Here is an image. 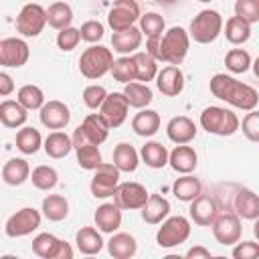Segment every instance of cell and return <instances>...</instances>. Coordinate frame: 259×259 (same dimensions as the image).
I'll list each match as a JSON object with an SVG mask.
<instances>
[{
	"label": "cell",
	"instance_id": "obj_7",
	"mask_svg": "<svg viewBox=\"0 0 259 259\" xmlns=\"http://www.w3.org/2000/svg\"><path fill=\"white\" fill-rule=\"evenodd\" d=\"M190 237V221L186 217H166L156 233V243L164 249L178 247Z\"/></svg>",
	"mask_w": 259,
	"mask_h": 259
},
{
	"label": "cell",
	"instance_id": "obj_9",
	"mask_svg": "<svg viewBox=\"0 0 259 259\" xmlns=\"http://www.w3.org/2000/svg\"><path fill=\"white\" fill-rule=\"evenodd\" d=\"M32 253L42 259H71L73 247L51 233H40L32 239Z\"/></svg>",
	"mask_w": 259,
	"mask_h": 259
},
{
	"label": "cell",
	"instance_id": "obj_8",
	"mask_svg": "<svg viewBox=\"0 0 259 259\" xmlns=\"http://www.w3.org/2000/svg\"><path fill=\"white\" fill-rule=\"evenodd\" d=\"M45 24H47V10L36 2L24 4L16 16V30L28 38L38 36L42 32Z\"/></svg>",
	"mask_w": 259,
	"mask_h": 259
},
{
	"label": "cell",
	"instance_id": "obj_37",
	"mask_svg": "<svg viewBox=\"0 0 259 259\" xmlns=\"http://www.w3.org/2000/svg\"><path fill=\"white\" fill-rule=\"evenodd\" d=\"M73 22V8L67 2H53L47 8V24L55 30H61L65 26H71Z\"/></svg>",
	"mask_w": 259,
	"mask_h": 259
},
{
	"label": "cell",
	"instance_id": "obj_6",
	"mask_svg": "<svg viewBox=\"0 0 259 259\" xmlns=\"http://www.w3.org/2000/svg\"><path fill=\"white\" fill-rule=\"evenodd\" d=\"M109 125L105 123V119L99 115V113H89L83 123L73 132L71 136V144L73 148H79V146H85V144H103L109 136Z\"/></svg>",
	"mask_w": 259,
	"mask_h": 259
},
{
	"label": "cell",
	"instance_id": "obj_44",
	"mask_svg": "<svg viewBox=\"0 0 259 259\" xmlns=\"http://www.w3.org/2000/svg\"><path fill=\"white\" fill-rule=\"evenodd\" d=\"M111 75L115 81L119 83H130V81H136V63H134V57H119L117 61H113L111 65Z\"/></svg>",
	"mask_w": 259,
	"mask_h": 259
},
{
	"label": "cell",
	"instance_id": "obj_41",
	"mask_svg": "<svg viewBox=\"0 0 259 259\" xmlns=\"http://www.w3.org/2000/svg\"><path fill=\"white\" fill-rule=\"evenodd\" d=\"M16 101H18L24 109H28V111H30V109H40L42 103H45V93H42V89H40L38 85L28 83V85H22V87L18 89Z\"/></svg>",
	"mask_w": 259,
	"mask_h": 259
},
{
	"label": "cell",
	"instance_id": "obj_51",
	"mask_svg": "<svg viewBox=\"0 0 259 259\" xmlns=\"http://www.w3.org/2000/svg\"><path fill=\"white\" fill-rule=\"evenodd\" d=\"M243 136L253 144L259 142V113L255 109H251L243 117Z\"/></svg>",
	"mask_w": 259,
	"mask_h": 259
},
{
	"label": "cell",
	"instance_id": "obj_35",
	"mask_svg": "<svg viewBox=\"0 0 259 259\" xmlns=\"http://www.w3.org/2000/svg\"><path fill=\"white\" fill-rule=\"evenodd\" d=\"M140 158L144 160L146 166L158 170V168H164L168 164V150L160 142H146L140 150Z\"/></svg>",
	"mask_w": 259,
	"mask_h": 259
},
{
	"label": "cell",
	"instance_id": "obj_26",
	"mask_svg": "<svg viewBox=\"0 0 259 259\" xmlns=\"http://www.w3.org/2000/svg\"><path fill=\"white\" fill-rule=\"evenodd\" d=\"M142 38H144L142 30L134 24L125 30L113 32L111 34V47H113V51H117L121 55H130V53H136V49H140Z\"/></svg>",
	"mask_w": 259,
	"mask_h": 259
},
{
	"label": "cell",
	"instance_id": "obj_25",
	"mask_svg": "<svg viewBox=\"0 0 259 259\" xmlns=\"http://www.w3.org/2000/svg\"><path fill=\"white\" fill-rule=\"evenodd\" d=\"M28 119V109H24L16 99H4L0 103V123L4 127H22Z\"/></svg>",
	"mask_w": 259,
	"mask_h": 259
},
{
	"label": "cell",
	"instance_id": "obj_27",
	"mask_svg": "<svg viewBox=\"0 0 259 259\" xmlns=\"http://www.w3.org/2000/svg\"><path fill=\"white\" fill-rule=\"evenodd\" d=\"M138 251V243L130 233H111L107 241V253L113 259H130Z\"/></svg>",
	"mask_w": 259,
	"mask_h": 259
},
{
	"label": "cell",
	"instance_id": "obj_5",
	"mask_svg": "<svg viewBox=\"0 0 259 259\" xmlns=\"http://www.w3.org/2000/svg\"><path fill=\"white\" fill-rule=\"evenodd\" d=\"M221 32H223V16L210 8L200 10L190 20V26H188V36L200 45H208V42L217 40V36Z\"/></svg>",
	"mask_w": 259,
	"mask_h": 259
},
{
	"label": "cell",
	"instance_id": "obj_38",
	"mask_svg": "<svg viewBox=\"0 0 259 259\" xmlns=\"http://www.w3.org/2000/svg\"><path fill=\"white\" fill-rule=\"evenodd\" d=\"M223 34L231 45H243L251 38V24H247L237 16H231L227 24H223Z\"/></svg>",
	"mask_w": 259,
	"mask_h": 259
},
{
	"label": "cell",
	"instance_id": "obj_2",
	"mask_svg": "<svg viewBox=\"0 0 259 259\" xmlns=\"http://www.w3.org/2000/svg\"><path fill=\"white\" fill-rule=\"evenodd\" d=\"M190 47V36L188 30L182 26H172L166 32H162L160 42H158V61L168 63V65H182V61L188 55Z\"/></svg>",
	"mask_w": 259,
	"mask_h": 259
},
{
	"label": "cell",
	"instance_id": "obj_49",
	"mask_svg": "<svg viewBox=\"0 0 259 259\" xmlns=\"http://www.w3.org/2000/svg\"><path fill=\"white\" fill-rule=\"evenodd\" d=\"M103 32H105V28H103V24H101L99 20H87V22H83L81 28H79L81 40L91 42V45H95L97 40H101V38H103Z\"/></svg>",
	"mask_w": 259,
	"mask_h": 259
},
{
	"label": "cell",
	"instance_id": "obj_47",
	"mask_svg": "<svg viewBox=\"0 0 259 259\" xmlns=\"http://www.w3.org/2000/svg\"><path fill=\"white\" fill-rule=\"evenodd\" d=\"M235 16L253 26L259 22V0H235Z\"/></svg>",
	"mask_w": 259,
	"mask_h": 259
},
{
	"label": "cell",
	"instance_id": "obj_3",
	"mask_svg": "<svg viewBox=\"0 0 259 259\" xmlns=\"http://www.w3.org/2000/svg\"><path fill=\"white\" fill-rule=\"evenodd\" d=\"M111 65H113V53L103 45H91L79 57V71L85 79L91 81L109 73Z\"/></svg>",
	"mask_w": 259,
	"mask_h": 259
},
{
	"label": "cell",
	"instance_id": "obj_23",
	"mask_svg": "<svg viewBox=\"0 0 259 259\" xmlns=\"http://www.w3.org/2000/svg\"><path fill=\"white\" fill-rule=\"evenodd\" d=\"M93 219L101 233L111 235L121 227V208H117L113 202H103L101 206H97Z\"/></svg>",
	"mask_w": 259,
	"mask_h": 259
},
{
	"label": "cell",
	"instance_id": "obj_40",
	"mask_svg": "<svg viewBox=\"0 0 259 259\" xmlns=\"http://www.w3.org/2000/svg\"><path fill=\"white\" fill-rule=\"evenodd\" d=\"M134 63H136V81L140 83H148L156 79L158 73V61L154 57H150L146 51L144 53H134Z\"/></svg>",
	"mask_w": 259,
	"mask_h": 259
},
{
	"label": "cell",
	"instance_id": "obj_15",
	"mask_svg": "<svg viewBox=\"0 0 259 259\" xmlns=\"http://www.w3.org/2000/svg\"><path fill=\"white\" fill-rule=\"evenodd\" d=\"M30 57V49L26 45V40L16 38V36H8L0 40V65L2 67H22L26 65Z\"/></svg>",
	"mask_w": 259,
	"mask_h": 259
},
{
	"label": "cell",
	"instance_id": "obj_13",
	"mask_svg": "<svg viewBox=\"0 0 259 259\" xmlns=\"http://www.w3.org/2000/svg\"><path fill=\"white\" fill-rule=\"evenodd\" d=\"M117 184H119V170L113 164L101 162L93 170V178L89 182V188H91V194L95 198H107L113 194Z\"/></svg>",
	"mask_w": 259,
	"mask_h": 259
},
{
	"label": "cell",
	"instance_id": "obj_20",
	"mask_svg": "<svg viewBox=\"0 0 259 259\" xmlns=\"http://www.w3.org/2000/svg\"><path fill=\"white\" fill-rule=\"evenodd\" d=\"M168 164L172 166L174 172L190 174L198 164V154L188 144H176V148L168 152Z\"/></svg>",
	"mask_w": 259,
	"mask_h": 259
},
{
	"label": "cell",
	"instance_id": "obj_56",
	"mask_svg": "<svg viewBox=\"0 0 259 259\" xmlns=\"http://www.w3.org/2000/svg\"><path fill=\"white\" fill-rule=\"evenodd\" d=\"M198 2H210V0H198Z\"/></svg>",
	"mask_w": 259,
	"mask_h": 259
},
{
	"label": "cell",
	"instance_id": "obj_34",
	"mask_svg": "<svg viewBox=\"0 0 259 259\" xmlns=\"http://www.w3.org/2000/svg\"><path fill=\"white\" fill-rule=\"evenodd\" d=\"M172 192H174V196H176L178 200L190 202L192 198H196V196L202 192V184H200L198 178H194V176H190V174H184V176H180V178L174 180Z\"/></svg>",
	"mask_w": 259,
	"mask_h": 259
},
{
	"label": "cell",
	"instance_id": "obj_46",
	"mask_svg": "<svg viewBox=\"0 0 259 259\" xmlns=\"http://www.w3.org/2000/svg\"><path fill=\"white\" fill-rule=\"evenodd\" d=\"M225 65L231 73H245L251 67V55L245 49H231L225 55Z\"/></svg>",
	"mask_w": 259,
	"mask_h": 259
},
{
	"label": "cell",
	"instance_id": "obj_45",
	"mask_svg": "<svg viewBox=\"0 0 259 259\" xmlns=\"http://www.w3.org/2000/svg\"><path fill=\"white\" fill-rule=\"evenodd\" d=\"M164 28H166V22L158 12L140 14V30H142V34H146V38L160 36L164 32Z\"/></svg>",
	"mask_w": 259,
	"mask_h": 259
},
{
	"label": "cell",
	"instance_id": "obj_18",
	"mask_svg": "<svg viewBox=\"0 0 259 259\" xmlns=\"http://www.w3.org/2000/svg\"><path fill=\"white\" fill-rule=\"evenodd\" d=\"M40 123L49 130H63L69 125L71 121V111L69 107L59 101V99H51V101H45L42 107H40Z\"/></svg>",
	"mask_w": 259,
	"mask_h": 259
},
{
	"label": "cell",
	"instance_id": "obj_28",
	"mask_svg": "<svg viewBox=\"0 0 259 259\" xmlns=\"http://www.w3.org/2000/svg\"><path fill=\"white\" fill-rule=\"evenodd\" d=\"M30 178V166L24 158H10L2 166V180L8 186H20Z\"/></svg>",
	"mask_w": 259,
	"mask_h": 259
},
{
	"label": "cell",
	"instance_id": "obj_1",
	"mask_svg": "<svg viewBox=\"0 0 259 259\" xmlns=\"http://www.w3.org/2000/svg\"><path fill=\"white\" fill-rule=\"evenodd\" d=\"M208 87L214 97H219L221 101H225L237 109H243V111H251L259 103V93L255 87H251L227 73L212 75Z\"/></svg>",
	"mask_w": 259,
	"mask_h": 259
},
{
	"label": "cell",
	"instance_id": "obj_39",
	"mask_svg": "<svg viewBox=\"0 0 259 259\" xmlns=\"http://www.w3.org/2000/svg\"><path fill=\"white\" fill-rule=\"evenodd\" d=\"M16 148L22 154H26V156L28 154H36L42 148V136H40V132L34 130V127H28V125L20 127L16 132Z\"/></svg>",
	"mask_w": 259,
	"mask_h": 259
},
{
	"label": "cell",
	"instance_id": "obj_36",
	"mask_svg": "<svg viewBox=\"0 0 259 259\" xmlns=\"http://www.w3.org/2000/svg\"><path fill=\"white\" fill-rule=\"evenodd\" d=\"M42 214L45 219L59 223L63 219H67L69 214V200L63 194H49L42 198Z\"/></svg>",
	"mask_w": 259,
	"mask_h": 259
},
{
	"label": "cell",
	"instance_id": "obj_14",
	"mask_svg": "<svg viewBox=\"0 0 259 259\" xmlns=\"http://www.w3.org/2000/svg\"><path fill=\"white\" fill-rule=\"evenodd\" d=\"M212 227V235L217 239V243L221 245H235L241 239L243 227H241V219L235 212H219L217 219L210 223Z\"/></svg>",
	"mask_w": 259,
	"mask_h": 259
},
{
	"label": "cell",
	"instance_id": "obj_12",
	"mask_svg": "<svg viewBox=\"0 0 259 259\" xmlns=\"http://www.w3.org/2000/svg\"><path fill=\"white\" fill-rule=\"evenodd\" d=\"M140 20V4L136 0H115L107 12V24L113 32L125 30Z\"/></svg>",
	"mask_w": 259,
	"mask_h": 259
},
{
	"label": "cell",
	"instance_id": "obj_21",
	"mask_svg": "<svg viewBox=\"0 0 259 259\" xmlns=\"http://www.w3.org/2000/svg\"><path fill=\"white\" fill-rule=\"evenodd\" d=\"M166 134L174 144H190L196 138V123L186 115H176L168 121Z\"/></svg>",
	"mask_w": 259,
	"mask_h": 259
},
{
	"label": "cell",
	"instance_id": "obj_30",
	"mask_svg": "<svg viewBox=\"0 0 259 259\" xmlns=\"http://www.w3.org/2000/svg\"><path fill=\"white\" fill-rule=\"evenodd\" d=\"M132 130L142 136V138H150L160 130V113L154 109H140L134 119H132Z\"/></svg>",
	"mask_w": 259,
	"mask_h": 259
},
{
	"label": "cell",
	"instance_id": "obj_19",
	"mask_svg": "<svg viewBox=\"0 0 259 259\" xmlns=\"http://www.w3.org/2000/svg\"><path fill=\"white\" fill-rule=\"evenodd\" d=\"M188 214L194 221V225H198V227H210V223L219 214V204H217V200L212 196L200 192L196 198L190 200Z\"/></svg>",
	"mask_w": 259,
	"mask_h": 259
},
{
	"label": "cell",
	"instance_id": "obj_4",
	"mask_svg": "<svg viewBox=\"0 0 259 259\" xmlns=\"http://www.w3.org/2000/svg\"><path fill=\"white\" fill-rule=\"evenodd\" d=\"M200 125L204 132L214 134V136H233L239 130V117L227 109V107H219V105H210L204 107L200 113Z\"/></svg>",
	"mask_w": 259,
	"mask_h": 259
},
{
	"label": "cell",
	"instance_id": "obj_31",
	"mask_svg": "<svg viewBox=\"0 0 259 259\" xmlns=\"http://www.w3.org/2000/svg\"><path fill=\"white\" fill-rule=\"evenodd\" d=\"M42 148H45V152H47V156H49V158H55V160L65 158V156L73 150L71 136H67V134H65V132H61V130L51 132V134L45 138Z\"/></svg>",
	"mask_w": 259,
	"mask_h": 259
},
{
	"label": "cell",
	"instance_id": "obj_29",
	"mask_svg": "<svg viewBox=\"0 0 259 259\" xmlns=\"http://www.w3.org/2000/svg\"><path fill=\"white\" fill-rule=\"evenodd\" d=\"M123 97L127 101L130 107H136V109H144L152 103L154 95H152V89L148 87V83H138V81H130L125 83L123 87Z\"/></svg>",
	"mask_w": 259,
	"mask_h": 259
},
{
	"label": "cell",
	"instance_id": "obj_24",
	"mask_svg": "<svg viewBox=\"0 0 259 259\" xmlns=\"http://www.w3.org/2000/svg\"><path fill=\"white\" fill-rule=\"evenodd\" d=\"M140 210H142V219L148 225H160L170 212V202L162 194H148V200Z\"/></svg>",
	"mask_w": 259,
	"mask_h": 259
},
{
	"label": "cell",
	"instance_id": "obj_17",
	"mask_svg": "<svg viewBox=\"0 0 259 259\" xmlns=\"http://www.w3.org/2000/svg\"><path fill=\"white\" fill-rule=\"evenodd\" d=\"M156 87L166 97H176L184 91V73L178 65H166L156 73Z\"/></svg>",
	"mask_w": 259,
	"mask_h": 259
},
{
	"label": "cell",
	"instance_id": "obj_16",
	"mask_svg": "<svg viewBox=\"0 0 259 259\" xmlns=\"http://www.w3.org/2000/svg\"><path fill=\"white\" fill-rule=\"evenodd\" d=\"M127 111H130V105H127L123 93H117V91L107 93L103 103L99 105V115L105 119V123L109 127H119L125 121Z\"/></svg>",
	"mask_w": 259,
	"mask_h": 259
},
{
	"label": "cell",
	"instance_id": "obj_11",
	"mask_svg": "<svg viewBox=\"0 0 259 259\" xmlns=\"http://www.w3.org/2000/svg\"><path fill=\"white\" fill-rule=\"evenodd\" d=\"M40 219H42V217H40V212H38L36 208L24 206V208L16 210V212L6 221L4 231H6V235L12 237V239H16V237H26V235H30L32 231H36V229L40 227Z\"/></svg>",
	"mask_w": 259,
	"mask_h": 259
},
{
	"label": "cell",
	"instance_id": "obj_43",
	"mask_svg": "<svg viewBox=\"0 0 259 259\" xmlns=\"http://www.w3.org/2000/svg\"><path fill=\"white\" fill-rule=\"evenodd\" d=\"M73 150L77 152V164L83 170H95L103 162L97 144H85V146H79V148H73Z\"/></svg>",
	"mask_w": 259,
	"mask_h": 259
},
{
	"label": "cell",
	"instance_id": "obj_55",
	"mask_svg": "<svg viewBox=\"0 0 259 259\" xmlns=\"http://www.w3.org/2000/svg\"><path fill=\"white\" fill-rule=\"evenodd\" d=\"M158 4H162V6H172V4H176L178 0H156Z\"/></svg>",
	"mask_w": 259,
	"mask_h": 259
},
{
	"label": "cell",
	"instance_id": "obj_54",
	"mask_svg": "<svg viewBox=\"0 0 259 259\" xmlns=\"http://www.w3.org/2000/svg\"><path fill=\"white\" fill-rule=\"evenodd\" d=\"M186 257L188 259H208L210 257V251L206 247H202V245H194V247H190L186 251Z\"/></svg>",
	"mask_w": 259,
	"mask_h": 259
},
{
	"label": "cell",
	"instance_id": "obj_33",
	"mask_svg": "<svg viewBox=\"0 0 259 259\" xmlns=\"http://www.w3.org/2000/svg\"><path fill=\"white\" fill-rule=\"evenodd\" d=\"M119 172H134L140 164V154L136 152V148L127 142H121L115 146L113 150V162H111Z\"/></svg>",
	"mask_w": 259,
	"mask_h": 259
},
{
	"label": "cell",
	"instance_id": "obj_22",
	"mask_svg": "<svg viewBox=\"0 0 259 259\" xmlns=\"http://www.w3.org/2000/svg\"><path fill=\"white\" fill-rule=\"evenodd\" d=\"M235 214L245 221H255L259 217V198L253 190L249 188H239L235 198H233Z\"/></svg>",
	"mask_w": 259,
	"mask_h": 259
},
{
	"label": "cell",
	"instance_id": "obj_50",
	"mask_svg": "<svg viewBox=\"0 0 259 259\" xmlns=\"http://www.w3.org/2000/svg\"><path fill=\"white\" fill-rule=\"evenodd\" d=\"M107 91L103 85H87L83 89V103L89 107V109H99V105L103 103Z\"/></svg>",
	"mask_w": 259,
	"mask_h": 259
},
{
	"label": "cell",
	"instance_id": "obj_52",
	"mask_svg": "<svg viewBox=\"0 0 259 259\" xmlns=\"http://www.w3.org/2000/svg\"><path fill=\"white\" fill-rule=\"evenodd\" d=\"M259 255V245L255 241H243L235 243L233 247V257L235 259H255Z\"/></svg>",
	"mask_w": 259,
	"mask_h": 259
},
{
	"label": "cell",
	"instance_id": "obj_32",
	"mask_svg": "<svg viewBox=\"0 0 259 259\" xmlns=\"http://www.w3.org/2000/svg\"><path fill=\"white\" fill-rule=\"evenodd\" d=\"M75 245L83 255H97L103 249V239L97 229L93 227H81L75 235Z\"/></svg>",
	"mask_w": 259,
	"mask_h": 259
},
{
	"label": "cell",
	"instance_id": "obj_10",
	"mask_svg": "<svg viewBox=\"0 0 259 259\" xmlns=\"http://www.w3.org/2000/svg\"><path fill=\"white\" fill-rule=\"evenodd\" d=\"M113 204L121 210H136L142 208L148 200V190L140 182H119L113 190Z\"/></svg>",
	"mask_w": 259,
	"mask_h": 259
},
{
	"label": "cell",
	"instance_id": "obj_53",
	"mask_svg": "<svg viewBox=\"0 0 259 259\" xmlns=\"http://www.w3.org/2000/svg\"><path fill=\"white\" fill-rule=\"evenodd\" d=\"M12 93H14V79L8 73L0 71V97H8Z\"/></svg>",
	"mask_w": 259,
	"mask_h": 259
},
{
	"label": "cell",
	"instance_id": "obj_48",
	"mask_svg": "<svg viewBox=\"0 0 259 259\" xmlns=\"http://www.w3.org/2000/svg\"><path fill=\"white\" fill-rule=\"evenodd\" d=\"M81 40V34H79V28L75 26H65L59 30L57 34V47L61 51H73Z\"/></svg>",
	"mask_w": 259,
	"mask_h": 259
},
{
	"label": "cell",
	"instance_id": "obj_42",
	"mask_svg": "<svg viewBox=\"0 0 259 259\" xmlns=\"http://www.w3.org/2000/svg\"><path fill=\"white\" fill-rule=\"evenodd\" d=\"M30 180H32V186L38 190H53L59 182V172L53 166L40 164L30 172Z\"/></svg>",
	"mask_w": 259,
	"mask_h": 259
}]
</instances>
